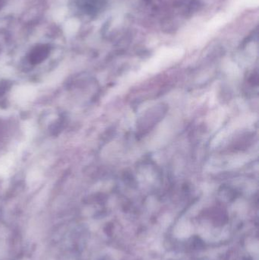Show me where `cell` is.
Masks as SVG:
<instances>
[{
  "instance_id": "obj_1",
  "label": "cell",
  "mask_w": 259,
  "mask_h": 260,
  "mask_svg": "<svg viewBox=\"0 0 259 260\" xmlns=\"http://www.w3.org/2000/svg\"><path fill=\"white\" fill-rule=\"evenodd\" d=\"M50 54V47L47 45H39L33 49L29 55V61L32 64L41 63Z\"/></svg>"
},
{
  "instance_id": "obj_2",
  "label": "cell",
  "mask_w": 259,
  "mask_h": 260,
  "mask_svg": "<svg viewBox=\"0 0 259 260\" xmlns=\"http://www.w3.org/2000/svg\"><path fill=\"white\" fill-rule=\"evenodd\" d=\"M5 0H0V9L3 7V4H4Z\"/></svg>"
}]
</instances>
